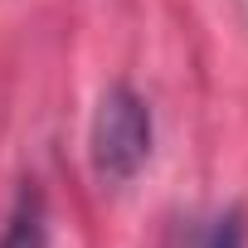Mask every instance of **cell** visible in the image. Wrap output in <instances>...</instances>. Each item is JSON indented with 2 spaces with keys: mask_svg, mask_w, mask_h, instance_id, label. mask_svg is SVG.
<instances>
[{
  "mask_svg": "<svg viewBox=\"0 0 248 248\" xmlns=\"http://www.w3.org/2000/svg\"><path fill=\"white\" fill-rule=\"evenodd\" d=\"M151 107L132 93V88H107L97 112H93V137H88V156L102 185H127L137 180V170L151 161Z\"/></svg>",
  "mask_w": 248,
  "mask_h": 248,
  "instance_id": "1",
  "label": "cell"
},
{
  "mask_svg": "<svg viewBox=\"0 0 248 248\" xmlns=\"http://www.w3.org/2000/svg\"><path fill=\"white\" fill-rule=\"evenodd\" d=\"M0 248H49V219H44V200L39 190H20L10 219H5V233H0Z\"/></svg>",
  "mask_w": 248,
  "mask_h": 248,
  "instance_id": "2",
  "label": "cell"
},
{
  "mask_svg": "<svg viewBox=\"0 0 248 248\" xmlns=\"http://www.w3.org/2000/svg\"><path fill=\"white\" fill-rule=\"evenodd\" d=\"M200 248H243V214H238V209L219 214V219H214V224L204 229Z\"/></svg>",
  "mask_w": 248,
  "mask_h": 248,
  "instance_id": "3",
  "label": "cell"
}]
</instances>
